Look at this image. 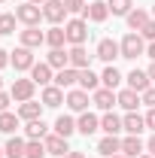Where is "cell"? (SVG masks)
<instances>
[{"mask_svg": "<svg viewBox=\"0 0 155 158\" xmlns=\"http://www.w3.org/2000/svg\"><path fill=\"white\" fill-rule=\"evenodd\" d=\"M107 15H110V6H107V0H88V6H85V19L91 21H107Z\"/></svg>", "mask_w": 155, "mask_h": 158, "instance_id": "cell-11", "label": "cell"}, {"mask_svg": "<svg viewBox=\"0 0 155 158\" xmlns=\"http://www.w3.org/2000/svg\"><path fill=\"white\" fill-rule=\"evenodd\" d=\"M79 88H82V91H97V88H100V76H94L91 67L79 70Z\"/></svg>", "mask_w": 155, "mask_h": 158, "instance_id": "cell-22", "label": "cell"}, {"mask_svg": "<svg viewBox=\"0 0 155 158\" xmlns=\"http://www.w3.org/2000/svg\"><path fill=\"white\" fill-rule=\"evenodd\" d=\"M46 43H49L52 49H64V43H67V34H64V27H61V24H52V27L46 31Z\"/></svg>", "mask_w": 155, "mask_h": 158, "instance_id": "cell-30", "label": "cell"}, {"mask_svg": "<svg viewBox=\"0 0 155 158\" xmlns=\"http://www.w3.org/2000/svg\"><path fill=\"white\" fill-rule=\"evenodd\" d=\"M9 64H12V67L21 73V70H31L37 61H34V52H31L27 46H19L15 52H9Z\"/></svg>", "mask_w": 155, "mask_h": 158, "instance_id": "cell-7", "label": "cell"}, {"mask_svg": "<svg viewBox=\"0 0 155 158\" xmlns=\"http://www.w3.org/2000/svg\"><path fill=\"white\" fill-rule=\"evenodd\" d=\"M107 6H110L113 15H128L134 9V0H107Z\"/></svg>", "mask_w": 155, "mask_h": 158, "instance_id": "cell-34", "label": "cell"}, {"mask_svg": "<svg viewBox=\"0 0 155 158\" xmlns=\"http://www.w3.org/2000/svg\"><path fill=\"white\" fill-rule=\"evenodd\" d=\"M64 88H58V85H46L43 88V106H49V110H55V106H61L64 103Z\"/></svg>", "mask_w": 155, "mask_h": 158, "instance_id": "cell-16", "label": "cell"}, {"mask_svg": "<svg viewBox=\"0 0 155 158\" xmlns=\"http://www.w3.org/2000/svg\"><path fill=\"white\" fill-rule=\"evenodd\" d=\"M67 106H70L73 113H85V110H88V91L70 88V91H67Z\"/></svg>", "mask_w": 155, "mask_h": 158, "instance_id": "cell-13", "label": "cell"}, {"mask_svg": "<svg viewBox=\"0 0 155 158\" xmlns=\"http://www.w3.org/2000/svg\"><path fill=\"white\" fill-rule=\"evenodd\" d=\"M46 143V155H55V158H64L70 152V146H67V137H61V134H49V137L43 140Z\"/></svg>", "mask_w": 155, "mask_h": 158, "instance_id": "cell-9", "label": "cell"}, {"mask_svg": "<svg viewBox=\"0 0 155 158\" xmlns=\"http://www.w3.org/2000/svg\"><path fill=\"white\" fill-rule=\"evenodd\" d=\"M146 55H149V58L155 61V43H149V46H146Z\"/></svg>", "mask_w": 155, "mask_h": 158, "instance_id": "cell-44", "label": "cell"}, {"mask_svg": "<svg viewBox=\"0 0 155 158\" xmlns=\"http://www.w3.org/2000/svg\"><path fill=\"white\" fill-rule=\"evenodd\" d=\"M70 67H76V70H85V67H91V55L85 52V46H70Z\"/></svg>", "mask_w": 155, "mask_h": 158, "instance_id": "cell-17", "label": "cell"}, {"mask_svg": "<svg viewBox=\"0 0 155 158\" xmlns=\"http://www.w3.org/2000/svg\"><path fill=\"white\" fill-rule=\"evenodd\" d=\"M94 58L107 61V64H113V61H116V58H122V46H119L116 40L103 37V40H100V43H97V52H94Z\"/></svg>", "mask_w": 155, "mask_h": 158, "instance_id": "cell-4", "label": "cell"}, {"mask_svg": "<svg viewBox=\"0 0 155 158\" xmlns=\"http://www.w3.org/2000/svg\"><path fill=\"white\" fill-rule=\"evenodd\" d=\"M55 134H61V137H73V134H76V122H73V118L70 116H58L55 118Z\"/></svg>", "mask_w": 155, "mask_h": 158, "instance_id": "cell-31", "label": "cell"}, {"mask_svg": "<svg viewBox=\"0 0 155 158\" xmlns=\"http://www.w3.org/2000/svg\"><path fill=\"white\" fill-rule=\"evenodd\" d=\"M91 103H94L97 110L110 113V110H113V106L119 103V98H116V91H113V88H103V85H100L97 91H91Z\"/></svg>", "mask_w": 155, "mask_h": 158, "instance_id": "cell-6", "label": "cell"}, {"mask_svg": "<svg viewBox=\"0 0 155 158\" xmlns=\"http://www.w3.org/2000/svg\"><path fill=\"white\" fill-rule=\"evenodd\" d=\"M31 79H34L37 85H49L55 76H52V67L43 61V64H34V67H31Z\"/></svg>", "mask_w": 155, "mask_h": 158, "instance_id": "cell-27", "label": "cell"}, {"mask_svg": "<svg viewBox=\"0 0 155 158\" xmlns=\"http://www.w3.org/2000/svg\"><path fill=\"white\" fill-rule=\"evenodd\" d=\"M113 158H125V155H122V152H119V155H113Z\"/></svg>", "mask_w": 155, "mask_h": 158, "instance_id": "cell-48", "label": "cell"}, {"mask_svg": "<svg viewBox=\"0 0 155 158\" xmlns=\"http://www.w3.org/2000/svg\"><path fill=\"white\" fill-rule=\"evenodd\" d=\"M140 158H152V155H140Z\"/></svg>", "mask_w": 155, "mask_h": 158, "instance_id": "cell-51", "label": "cell"}, {"mask_svg": "<svg viewBox=\"0 0 155 158\" xmlns=\"http://www.w3.org/2000/svg\"><path fill=\"white\" fill-rule=\"evenodd\" d=\"M24 134H27V140H46L49 137V125H46L43 118H34V122H27Z\"/></svg>", "mask_w": 155, "mask_h": 158, "instance_id": "cell-23", "label": "cell"}, {"mask_svg": "<svg viewBox=\"0 0 155 158\" xmlns=\"http://www.w3.org/2000/svg\"><path fill=\"white\" fill-rule=\"evenodd\" d=\"M46 43V34L40 31V27H24L21 31V46H27V49H37Z\"/></svg>", "mask_w": 155, "mask_h": 158, "instance_id": "cell-20", "label": "cell"}, {"mask_svg": "<svg viewBox=\"0 0 155 158\" xmlns=\"http://www.w3.org/2000/svg\"><path fill=\"white\" fill-rule=\"evenodd\" d=\"M146 128V116H137V113H128V116L122 118V131H128V134H140Z\"/></svg>", "mask_w": 155, "mask_h": 158, "instance_id": "cell-25", "label": "cell"}, {"mask_svg": "<svg viewBox=\"0 0 155 158\" xmlns=\"http://www.w3.org/2000/svg\"><path fill=\"white\" fill-rule=\"evenodd\" d=\"M0 88H3V76H0Z\"/></svg>", "mask_w": 155, "mask_h": 158, "instance_id": "cell-50", "label": "cell"}, {"mask_svg": "<svg viewBox=\"0 0 155 158\" xmlns=\"http://www.w3.org/2000/svg\"><path fill=\"white\" fill-rule=\"evenodd\" d=\"M97 152H100V155H107V158L119 155V152H122V140H119L116 134H107V137L97 143Z\"/></svg>", "mask_w": 155, "mask_h": 158, "instance_id": "cell-18", "label": "cell"}, {"mask_svg": "<svg viewBox=\"0 0 155 158\" xmlns=\"http://www.w3.org/2000/svg\"><path fill=\"white\" fill-rule=\"evenodd\" d=\"M19 118H24V122L43 118V103H37V100H24V103L19 106Z\"/></svg>", "mask_w": 155, "mask_h": 158, "instance_id": "cell-21", "label": "cell"}, {"mask_svg": "<svg viewBox=\"0 0 155 158\" xmlns=\"http://www.w3.org/2000/svg\"><path fill=\"white\" fill-rule=\"evenodd\" d=\"M64 158H85V155H82V152H76V149H70V152H67Z\"/></svg>", "mask_w": 155, "mask_h": 158, "instance_id": "cell-45", "label": "cell"}, {"mask_svg": "<svg viewBox=\"0 0 155 158\" xmlns=\"http://www.w3.org/2000/svg\"><path fill=\"white\" fill-rule=\"evenodd\" d=\"M122 155L125 158H140L143 155V140H140V134H128V137L122 140Z\"/></svg>", "mask_w": 155, "mask_h": 158, "instance_id": "cell-15", "label": "cell"}, {"mask_svg": "<svg viewBox=\"0 0 155 158\" xmlns=\"http://www.w3.org/2000/svg\"><path fill=\"white\" fill-rule=\"evenodd\" d=\"M76 131L79 134H85V137H91L94 131H100V118L94 116V113H79V118H76Z\"/></svg>", "mask_w": 155, "mask_h": 158, "instance_id": "cell-10", "label": "cell"}, {"mask_svg": "<svg viewBox=\"0 0 155 158\" xmlns=\"http://www.w3.org/2000/svg\"><path fill=\"white\" fill-rule=\"evenodd\" d=\"M24 149H27V140H21V137H9L6 146H3L6 158H24Z\"/></svg>", "mask_w": 155, "mask_h": 158, "instance_id": "cell-28", "label": "cell"}, {"mask_svg": "<svg viewBox=\"0 0 155 158\" xmlns=\"http://www.w3.org/2000/svg\"><path fill=\"white\" fill-rule=\"evenodd\" d=\"M125 19H128V27L140 34V31H143V27L149 24V12H146V9H131V12H128Z\"/></svg>", "mask_w": 155, "mask_h": 158, "instance_id": "cell-24", "label": "cell"}, {"mask_svg": "<svg viewBox=\"0 0 155 158\" xmlns=\"http://www.w3.org/2000/svg\"><path fill=\"white\" fill-rule=\"evenodd\" d=\"M15 15H12V12H3V15H0V37H9V34H12V31H15Z\"/></svg>", "mask_w": 155, "mask_h": 158, "instance_id": "cell-36", "label": "cell"}, {"mask_svg": "<svg viewBox=\"0 0 155 158\" xmlns=\"http://www.w3.org/2000/svg\"><path fill=\"white\" fill-rule=\"evenodd\" d=\"M146 128H152V131H155V110L146 113Z\"/></svg>", "mask_w": 155, "mask_h": 158, "instance_id": "cell-41", "label": "cell"}, {"mask_svg": "<svg viewBox=\"0 0 155 158\" xmlns=\"http://www.w3.org/2000/svg\"><path fill=\"white\" fill-rule=\"evenodd\" d=\"M100 85H103V88H113V91L122 85V73H119L113 64H107V70L100 73Z\"/></svg>", "mask_w": 155, "mask_h": 158, "instance_id": "cell-29", "label": "cell"}, {"mask_svg": "<svg viewBox=\"0 0 155 158\" xmlns=\"http://www.w3.org/2000/svg\"><path fill=\"white\" fill-rule=\"evenodd\" d=\"M27 3H37V6H40V3H46V0H27Z\"/></svg>", "mask_w": 155, "mask_h": 158, "instance_id": "cell-47", "label": "cell"}, {"mask_svg": "<svg viewBox=\"0 0 155 158\" xmlns=\"http://www.w3.org/2000/svg\"><path fill=\"white\" fill-rule=\"evenodd\" d=\"M146 149H149V155L155 158V134H152V137H149V143H146Z\"/></svg>", "mask_w": 155, "mask_h": 158, "instance_id": "cell-43", "label": "cell"}, {"mask_svg": "<svg viewBox=\"0 0 155 158\" xmlns=\"http://www.w3.org/2000/svg\"><path fill=\"white\" fill-rule=\"evenodd\" d=\"M116 98H119V106H125L128 113H137V106L143 103L140 91H134V88H122V91H119Z\"/></svg>", "mask_w": 155, "mask_h": 158, "instance_id": "cell-14", "label": "cell"}, {"mask_svg": "<svg viewBox=\"0 0 155 158\" xmlns=\"http://www.w3.org/2000/svg\"><path fill=\"white\" fill-rule=\"evenodd\" d=\"M146 73H149V79H152V85H155V61H152V67H149Z\"/></svg>", "mask_w": 155, "mask_h": 158, "instance_id": "cell-46", "label": "cell"}, {"mask_svg": "<svg viewBox=\"0 0 155 158\" xmlns=\"http://www.w3.org/2000/svg\"><path fill=\"white\" fill-rule=\"evenodd\" d=\"M152 15H155V6H152Z\"/></svg>", "mask_w": 155, "mask_h": 158, "instance_id": "cell-52", "label": "cell"}, {"mask_svg": "<svg viewBox=\"0 0 155 158\" xmlns=\"http://www.w3.org/2000/svg\"><path fill=\"white\" fill-rule=\"evenodd\" d=\"M24 158H46V143H43V140H27Z\"/></svg>", "mask_w": 155, "mask_h": 158, "instance_id": "cell-35", "label": "cell"}, {"mask_svg": "<svg viewBox=\"0 0 155 158\" xmlns=\"http://www.w3.org/2000/svg\"><path fill=\"white\" fill-rule=\"evenodd\" d=\"M64 6H67V12H79V15H85L88 0H64Z\"/></svg>", "mask_w": 155, "mask_h": 158, "instance_id": "cell-37", "label": "cell"}, {"mask_svg": "<svg viewBox=\"0 0 155 158\" xmlns=\"http://www.w3.org/2000/svg\"><path fill=\"white\" fill-rule=\"evenodd\" d=\"M100 128H103L107 134H119V131H122V118L113 116V113H103V118H100Z\"/></svg>", "mask_w": 155, "mask_h": 158, "instance_id": "cell-33", "label": "cell"}, {"mask_svg": "<svg viewBox=\"0 0 155 158\" xmlns=\"http://www.w3.org/2000/svg\"><path fill=\"white\" fill-rule=\"evenodd\" d=\"M9 100H12V94H3V91H0V113L9 110Z\"/></svg>", "mask_w": 155, "mask_h": 158, "instance_id": "cell-40", "label": "cell"}, {"mask_svg": "<svg viewBox=\"0 0 155 158\" xmlns=\"http://www.w3.org/2000/svg\"><path fill=\"white\" fill-rule=\"evenodd\" d=\"M140 98H143V103H146L149 110H155V85H149V88H146Z\"/></svg>", "mask_w": 155, "mask_h": 158, "instance_id": "cell-38", "label": "cell"}, {"mask_svg": "<svg viewBox=\"0 0 155 158\" xmlns=\"http://www.w3.org/2000/svg\"><path fill=\"white\" fill-rule=\"evenodd\" d=\"M34 88H37L34 79H15L9 94H12V100H21V103H24V100H34Z\"/></svg>", "mask_w": 155, "mask_h": 158, "instance_id": "cell-8", "label": "cell"}, {"mask_svg": "<svg viewBox=\"0 0 155 158\" xmlns=\"http://www.w3.org/2000/svg\"><path fill=\"white\" fill-rule=\"evenodd\" d=\"M3 155H6V152H3V149H0V158H3Z\"/></svg>", "mask_w": 155, "mask_h": 158, "instance_id": "cell-49", "label": "cell"}, {"mask_svg": "<svg viewBox=\"0 0 155 158\" xmlns=\"http://www.w3.org/2000/svg\"><path fill=\"white\" fill-rule=\"evenodd\" d=\"M76 82H79V70L76 67H64V70L55 73V85H58V88H73Z\"/></svg>", "mask_w": 155, "mask_h": 158, "instance_id": "cell-19", "label": "cell"}, {"mask_svg": "<svg viewBox=\"0 0 155 158\" xmlns=\"http://www.w3.org/2000/svg\"><path fill=\"white\" fill-rule=\"evenodd\" d=\"M15 19L24 24V27H37L40 19H43V6H37V3H21V6H15Z\"/></svg>", "mask_w": 155, "mask_h": 158, "instance_id": "cell-3", "label": "cell"}, {"mask_svg": "<svg viewBox=\"0 0 155 158\" xmlns=\"http://www.w3.org/2000/svg\"><path fill=\"white\" fill-rule=\"evenodd\" d=\"M46 64H49L52 70H64V67H70V55H67L64 49H52V52L46 55Z\"/></svg>", "mask_w": 155, "mask_h": 158, "instance_id": "cell-26", "label": "cell"}, {"mask_svg": "<svg viewBox=\"0 0 155 158\" xmlns=\"http://www.w3.org/2000/svg\"><path fill=\"white\" fill-rule=\"evenodd\" d=\"M0 3H6V0H0Z\"/></svg>", "mask_w": 155, "mask_h": 158, "instance_id": "cell-53", "label": "cell"}, {"mask_svg": "<svg viewBox=\"0 0 155 158\" xmlns=\"http://www.w3.org/2000/svg\"><path fill=\"white\" fill-rule=\"evenodd\" d=\"M140 37H143V40H149V43H155V19H149V24L140 31Z\"/></svg>", "mask_w": 155, "mask_h": 158, "instance_id": "cell-39", "label": "cell"}, {"mask_svg": "<svg viewBox=\"0 0 155 158\" xmlns=\"http://www.w3.org/2000/svg\"><path fill=\"white\" fill-rule=\"evenodd\" d=\"M6 64H9V52H6V49H0V67H6Z\"/></svg>", "mask_w": 155, "mask_h": 158, "instance_id": "cell-42", "label": "cell"}, {"mask_svg": "<svg viewBox=\"0 0 155 158\" xmlns=\"http://www.w3.org/2000/svg\"><path fill=\"white\" fill-rule=\"evenodd\" d=\"M122 46V58H128V61H137L140 55H146V43H143V37L140 34H125V40L119 43Z\"/></svg>", "mask_w": 155, "mask_h": 158, "instance_id": "cell-1", "label": "cell"}, {"mask_svg": "<svg viewBox=\"0 0 155 158\" xmlns=\"http://www.w3.org/2000/svg\"><path fill=\"white\" fill-rule=\"evenodd\" d=\"M19 113H9V110H6V113H0V134H12V131H15V128H19Z\"/></svg>", "mask_w": 155, "mask_h": 158, "instance_id": "cell-32", "label": "cell"}, {"mask_svg": "<svg viewBox=\"0 0 155 158\" xmlns=\"http://www.w3.org/2000/svg\"><path fill=\"white\" fill-rule=\"evenodd\" d=\"M125 82H128V88H134V91H140V94L152 85V79H149V73H146V70H131V73L125 76Z\"/></svg>", "mask_w": 155, "mask_h": 158, "instance_id": "cell-12", "label": "cell"}, {"mask_svg": "<svg viewBox=\"0 0 155 158\" xmlns=\"http://www.w3.org/2000/svg\"><path fill=\"white\" fill-rule=\"evenodd\" d=\"M43 19L52 21V24H61V21L67 19V6H64V0H46V3H43Z\"/></svg>", "mask_w": 155, "mask_h": 158, "instance_id": "cell-5", "label": "cell"}, {"mask_svg": "<svg viewBox=\"0 0 155 158\" xmlns=\"http://www.w3.org/2000/svg\"><path fill=\"white\" fill-rule=\"evenodd\" d=\"M64 34H67V43H70V46H82V43L88 40V21L85 19L64 21Z\"/></svg>", "mask_w": 155, "mask_h": 158, "instance_id": "cell-2", "label": "cell"}]
</instances>
